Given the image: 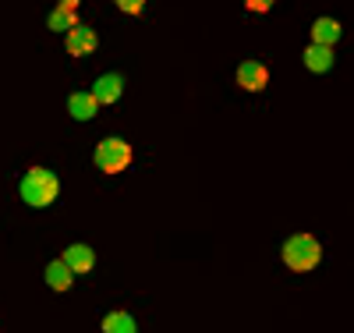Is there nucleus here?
I'll return each instance as SVG.
<instances>
[{"label": "nucleus", "mask_w": 354, "mask_h": 333, "mask_svg": "<svg viewBox=\"0 0 354 333\" xmlns=\"http://www.w3.org/2000/svg\"><path fill=\"white\" fill-rule=\"evenodd\" d=\"M322 259V245L312 237V234H294L283 241V262L290 269H298V273H308V269H315Z\"/></svg>", "instance_id": "2"}, {"label": "nucleus", "mask_w": 354, "mask_h": 333, "mask_svg": "<svg viewBox=\"0 0 354 333\" xmlns=\"http://www.w3.org/2000/svg\"><path fill=\"white\" fill-rule=\"evenodd\" d=\"M18 192H21L25 206L43 209V206H50V202L57 199V192H61V181H57V174L46 170V167H32V170H25Z\"/></svg>", "instance_id": "1"}, {"label": "nucleus", "mask_w": 354, "mask_h": 333, "mask_svg": "<svg viewBox=\"0 0 354 333\" xmlns=\"http://www.w3.org/2000/svg\"><path fill=\"white\" fill-rule=\"evenodd\" d=\"M245 4H248L252 11H270V8L277 4V0H245Z\"/></svg>", "instance_id": "15"}, {"label": "nucleus", "mask_w": 354, "mask_h": 333, "mask_svg": "<svg viewBox=\"0 0 354 333\" xmlns=\"http://www.w3.org/2000/svg\"><path fill=\"white\" fill-rule=\"evenodd\" d=\"M64 266L71 269V273H88V269L96 266V252L88 249V245H71L64 252Z\"/></svg>", "instance_id": "7"}, {"label": "nucleus", "mask_w": 354, "mask_h": 333, "mask_svg": "<svg viewBox=\"0 0 354 333\" xmlns=\"http://www.w3.org/2000/svg\"><path fill=\"white\" fill-rule=\"evenodd\" d=\"M96 46H100V39H96V33L88 25H75L68 33V53L71 57H85V53H93Z\"/></svg>", "instance_id": "5"}, {"label": "nucleus", "mask_w": 354, "mask_h": 333, "mask_svg": "<svg viewBox=\"0 0 354 333\" xmlns=\"http://www.w3.org/2000/svg\"><path fill=\"white\" fill-rule=\"evenodd\" d=\"M117 8H121L124 15H142L145 11V0H113Z\"/></svg>", "instance_id": "14"}, {"label": "nucleus", "mask_w": 354, "mask_h": 333, "mask_svg": "<svg viewBox=\"0 0 354 333\" xmlns=\"http://www.w3.org/2000/svg\"><path fill=\"white\" fill-rule=\"evenodd\" d=\"M305 68L308 71H315V75H322V71H330L333 68V50H326V46H308L305 50Z\"/></svg>", "instance_id": "10"}, {"label": "nucleus", "mask_w": 354, "mask_h": 333, "mask_svg": "<svg viewBox=\"0 0 354 333\" xmlns=\"http://www.w3.org/2000/svg\"><path fill=\"white\" fill-rule=\"evenodd\" d=\"M93 160H96V167H100L103 174H121V170L131 167V145H128L124 138H103V142L96 145Z\"/></svg>", "instance_id": "3"}, {"label": "nucleus", "mask_w": 354, "mask_h": 333, "mask_svg": "<svg viewBox=\"0 0 354 333\" xmlns=\"http://www.w3.org/2000/svg\"><path fill=\"white\" fill-rule=\"evenodd\" d=\"M61 4H71V8H75V4H78V0H61Z\"/></svg>", "instance_id": "16"}, {"label": "nucleus", "mask_w": 354, "mask_h": 333, "mask_svg": "<svg viewBox=\"0 0 354 333\" xmlns=\"http://www.w3.org/2000/svg\"><path fill=\"white\" fill-rule=\"evenodd\" d=\"M103 333H138V330H135V319L128 312H110L103 319Z\"/></svg>", "instance_id": "13"}, {"label": "nucleus", "mask_w": 354, "mask_h": 333, "mask_svg": "<svg viewBox=\"0 0 354 333\" xmlns=\"http://www.w3.org/2000/svg\"><path fill=\"white\" fill-rule=\"evenodd\" d=\"M121 93H124V78L117 75V71L100 75V82H96V89H93L96 103H117V100H121Z\"/></svg>", "instance_id": "6"}, {"label": "nucleus", "mask_w": 354, "mask_h": 333, "mask_svg": "<svg viewBox=\"0 0 354 333\" xmlns=\"http://www.w3.org/2000/svg\"><path fill=\"white\" fill-rule=\"evenodd\" d=\"M75 25H78L75 8L71 4H57V11L50 15V28H53V33H71Z\"/></svg>", "instance_id": "12"}, {"label": "nucleus", "mask_w": 354, "mask_h": 333, "mask_svg": "<svg viewBox=\"0 0 354 333\" xmlns=\"http://www.w3.org/2000/svg\"><path fill=\"white\" fill-rule=\"evenodd\" d=\"M337 39H340V21H337V18H319V21L312 25V43H315V46H326V50H330Z\"/></svg>", "instance_id": "8"}, {"label": "nucleus", "mask_w": 354, "mask_h": 333, "mask_svg": "<svg viewBox=\"0 0 354 333\" xmlns=\"http://www.w3.org/2000/svg\"><path fill=\"white\" fill-rule=\"evenodd\" d=\"M46 284H50L53 291H68V287H71V269L64 266V259H53V262L46 266Z\"/></svg>", "instance_id": "11"}, {"label": "nucleus", "mask_w": 354, "mask_h": 333, "mask_svg": "<svg viewBox=\"0 0 354 333\" xmlns=\"http://www.w3.org/2000/svg\"><path fill=\"white\" fill-rule=\"evenodd\" d=\"M266 82H270V71H266L259 60H245V64L238 68V85L248 89V93H262Z\"/></svg>", "instance_id": "4"}, {"label": "nucleus", "mask_w": 354, "mask_h": 333, "mask_svg": "<svg viewBox=\"0 0 354 333\" xmlns=\"http://www.w3.org/2000/svg\"><path fill=\"white\" fill-rule=\"evenodd\" d=\"M68 110H71V117H75V120H88V117H93V114L100 110V103H96V96H93V93H71Z\"/></svg>", "instance_id": "9"}]
</instances>
